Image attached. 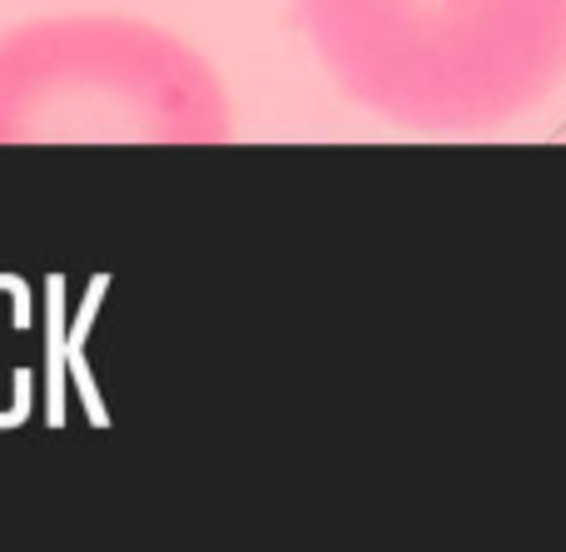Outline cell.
<instances>
[{"instance_id": "obj_1", "label": "cell", "mask_w": 566, "mask_h": 552, "mask_svg": "<svg viewBox=\"0 0 566 552\" xmlns=\"http://www.w3.org/2000/svg\"><path fill=\"white\" fill-rule=\"evenodd\" d=\"M358 110L418 135H488L566 85V0H293Z\"/></svg>"}, {"instance_id": "obj_2", "label": "cell", "mask_w": 566, "mask_h": 552, "mask_svg": "<svg viewBox=\"0 0 566 552\" xmlns=\"http://www.w3.org/2000/svg\"><path fill=\"white\" fill-rule=\"evenodd\" d=\"M234 105L185 35L75 10L0 30V145H229Z\"/></svg>"}]
</instances>
